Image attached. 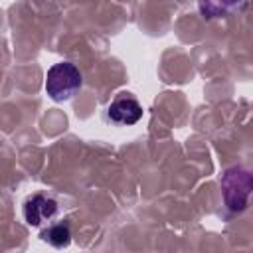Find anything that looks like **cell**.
Instances as JSON below:
<instances>
[{"instance_id":"cell-1","label":"cell","mask_w":253,"mask_h":253,"mask_svg":"<svg viewBox=\"0 0 253 253\" xmlns=\"http://www.w3.org/2000/svg\"><path fill=\"white\" fill-rule=\"evenodd\" d=\"M81 85H83L81 71L71 61H59V63H55L47 69L45 93L57 103L71 99L81 89Z\"/></svg>"},{"instance_id":"cell-2","label":"cell","mask_w":253,"mask_h":253,"mask_svg":"<svg viewBox=\"0 0 253 253\" xmlns=\"http://www.w3.org/2000/svg\"><path fill=\"white\" fill-rule=\"evenodd\" d=\"M221 188L227 208L231 211H241L251 192V174L243 168H229L221 178Z\"/></svg>"},{"instance_id":"cell-3","label":"cell","mask_w":253,"mask_h":253,"mask_svg":"<svg viewBox=\"0 0 253 253\" xmlns=\"http://www.w3.org/2000/svg\"><path fill=\"white\" fill-rule=\"evenodd\" d=\"M59 206L53 198H47L43 194H34L24 202L22 213L28 225L40 227L43 223H51V219L57 215Z\"/></svg>"},{"instance_id":"cell-4","label":"cell","mask_w":253,"mask_h":253,"mask_svg":"<svg viewBox=\"0 0 253 253\" xmlns=\"http://www.w3.org/2000/svg\"><path fill=\"white\" fill-rule=\"evenodd\" d=\"M107 115L117 125H134L142 119V107L132 93H119L109 105Z\"/></svg>"},{"instance_id":"cell-5","label":"cell","mask_w":253,"mask_h":253,"mask_svg":"<svg viewBox=\"0 0 253 253\" xmlns=\"http://www.w3.org/2000/svg\"><path fill=\"white\" fill-rule=\"evenodd\" d=\"M43 241H47L49 245L61 249V247H67L71 243V229H69V223L67 221H57V223H49L42 235H40Z\"/></svg>"}]
</instances>
